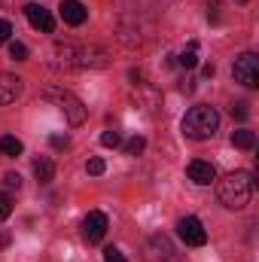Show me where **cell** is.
I'll return each mask as SVG.
<instances>
[{"label": "cell", "mask_w": 259, "mask_h": 262, "mask_svg": "<svg viewBox=\"0 0 259 262\" xmlns=\"http://www.w3.org/2000/svg\"><path fill=\"white\" fill-rule=\"evenodd\" d=\"M119 143H122L119 131H104V134H101V146H113V149H116Z\"/></svg>", "instance_id": "obj_20"}, {"label": "cell", "mask_w": 259, "mask_h": 262, "mask_svg": "<svg viewBox=\"0 0 259 262\" xmlns=\"http://www.w3.org/2000/svg\"><path fill=\"white\" fill-rule=\"evenodd\" d=\"M107 229H110V220H107V213H101V210H92V213L82 220V238H85L89 244H98V241L107 235Z\"/></svg>", "instance_id": "obj_8"}, {"label": "cell", "mask_w": 259, "mask_h": 262, "mask_svg": "<svg viewBox=\"0 0 259 262\" xmlns=\"http://www.w3.org/2000/svg\"><path fill=\"white\" fill-rule=\"evenodd\" d=\"M104 262H128L122 256V250H116V247H107L104 250Z\"/></svg>", "instance_id": "obj_21"}, {"label": "cell", "mask_w": 259, "mask_h": 262, "mask_svg": "<svg viewBox=\"0 0 259 262\" xmlns=\"http://www.w3.org/2000/svg\"><path fill=\"white\" fill-rule=\"evenodd\" d=\"M143 259L146 262H177V250L171 244L168 235H153L143 247Z\"/></svg>", "instance_id": "obj_6"}, {"label": "cell", "mask_w": 259, "mask_h": 262, "mask_svg": "<svg viewBox=\"0 0 259 262\" xmlns=\"http://www.w3.org/2000/svg\"><path fill=\"white\" fill-rule=\"evenodd\" d=\"M177 235H180L189 247H204V244H207V232H204L201 220H195V216H183V220L177 223Z\"/></svg>", "instance_id": "obj_7"}, {"label": "cell", "mask_w": 259, "mask_h": 262, "mask_svg": "<svg viewBox=\"0 0 259 262\" xmlns=\"http://www.w3.org/2000/svg\"><path fill=\"white\" fill-rule=\"evenodd\" d=\"M49 143H52L55 149H67V146H70V140H67V134H52V137H49Z\"/></svg>", "instance_id": "obj_25"}, {"label": "cell", "mask_w": 259, "mask_h": 262, "mask_svg": "<svg viewBox=\"0 0 259 262\" xmlns=\"http://www.w3.org/2000/svg\"><path fill=\"white\" fill-rule=\"evenodd\" d=\"M58 12H61V18H64V25H82L85 18H89V9H85V3H79V0H61V6H58Z\"/></svg>", "instance_id": "obj_11"}, {"label": "cell", "mask_w": 259, "mask_h": 262, "mask_svg": "<svg viewBox=\"0 0 259 262\" xmlns=\"http://www.w3.org/2000/svg\"><path fill=\"white\" fill-rule=\"evenodd\" d=\"M238 3H247V0H238Z\"/></svg>", "instance_id": "obj_28"}, {"label": "cell", "mask_w": 259, "mask_h": 262, "mask_svg": "<svg viewBox=\"0 0 259 262\" xmlns=\"http://www.w3.org/2000/svg\"><path fill=\"white\" fill-rule=\"evenodd\" d=\"M104 168H107V165H104V159H98V156L85 162V171H89L92 177H101V174H104Z\"/></svg>", "instance_id": "obj_19"}, {"label": "cell", "mask_w": 259, "mask_h": 262, "mask_svg": "<svg viewBox=\"0 0 259 262\" xmlns=\"http://www.w3.org/2000/svg\"><path fill=\"white\" fill-rule=\"evenodd\" d=\"M43 98L52 101L55 107H61V113L67 116L70 125H82V122H85V104H82L73 92L58 89V85H49V89H43Z\"/></svg>", "instance_id": "obj_4"}, {"label": "cell", "mask_w": 259, "mask_h": 262, "mask_svg": "<svg viewBox=\"0 0 259 262\" xmlns=\"http://www.w3.org/2000/svg\"><path fill=\"white\" fill-rule=\"evenodd\" d=\"M9 58L25 61V58H28V46H25V43H18V40H9Z\"/></svg>", "instance_id": "obj_17"}, {"label": "cell", "mask_w": 259, "mask_h": 262, "mask_svg": "<svg viewBox=\"0 0 259 262\" xmlns=\"http://www.w3.org/2000/svg\"><path fill=\"white\" fill-rule=\"evenodd\" d=\"M232 76H235V82H241L244 89H256L259 85V58L253 52L238 55L235 64H232Z\"/></svg>", "instance_id": "obj_5"}, {"label": "cell", "mask_w": 259, "mask_h": 262, "mask_svg": "<svg viewBox=\"0 0 259 262\" xmlns=\"http://www.w3.org/2000/svg\"><path fill=\"white\" fill-rule=\"evenodd\" d=\"M217 195H220V201H223L229 210L247 207L250 198H253V174H247V171H232L226 180H220Z\"/></svg>", "instance_id": "obj_2"}, {"label": "cell", "mask_w": 259, "mask_h": 262, "mask_svg": "<svg viewBox=\"0 0 259 262\" xmlns=\"http://www.w3.org/2000/svg\"><path fill=\"white\" fill-rule=\"evenodd\" d=\"M9 213H12V201H9V195H0V223L9 220Z\"/></svg>", "instance_id": "obj_22"}, {"label": "cell", "mask_w": 259, "mask_h": 262, "mask_svg": "<svg viewBox=\"0 0 259 262\" xmlns=\"http://www.w3.org/2000/svg\"><path fill=\"white\" fill-rule=\"evenodd\" d=\"M34 177H37L40 183H52V177H55V162L46 159V156H40V159L34 162Z\"/></svg>", "instance_id": "obj_13"}, {"label": "cell", "mask_w": 259, "mask_h": 262, "mask_svg": "<svg viewBox=\"0 0 259 262\" xmlns=\"http://www.w3.org/2000/svg\"><path fill=\"white\" fill-rule=\"evenodd\" d=\"M9 37H12V25H9L6 18H0V46L9 43Z\"/></svg>", "instance_id": "obj_24"}, {"label": "cell", "mask_w": 259, "mask_h": 262, "mask_svg": "<svg viewBox=\"0 0 259 262\" xmlns=\"http://www.w3.org/2000/svg\"><path fill=\"white\" fill-rule=\"evenodd\" d=\"M232 143H235L238 149H253V146H256V134L247 131V128H238V131H232Z\"/></svg>", "instance_id": "obj_15"}, {"label": "cell", "mask_w": 259, "mask_h": 262, "mask_svg": "<svg viewBox=\"0 0 259 262\" xmlns=\"http://www.w3.org/2000/svg\"><path fill=\"white\" fill-rule=\"evenodd\" d=\"M232 116H235L238 122H244V119L250 116V113H247V104H235V107H232Z\"/></svg>", "instance_id": "obj_26"}, {"label": "cell", "mask_w": 259, "mask_h": 262, "mask_svg": "<svg viewBox=\"0 0 259 262\" xmlns=\"http://www.w3.org/2000/svg\"><path fill=\"white\" fill-rule=\"evenodd\" d=\"M201 73H204V76H213V73H217V67H213V64H204V70H201Z\"/></svg>", "instance_id": "obj_27"}, {"label": "cell", "mask_w": 259, "mask_h": 262, "mask_svg": "<svg viewBox=\"0 0 259 262\" xmlns=\"http://www.w3.org/2000/svg\"><path fill=\"white\" fill-rule=\"evenodd\" d=\"M3 183H6L9 189H21V177H18L15 171H9V174H3Z\"/></svg>", "instance_id": "obj_23"}, {"label": "cell", "mask_w": 259, "mask_h": 262, "mask_svg": "<svg viewBox=\"0 0 259 262\" xmlns=\"http://www.w3.org/2000/svg\"><path fill=\"white\" fill-rule=\"evenodd\" d=\"M55 67H79V70H101L110 64V52L101 46H85V43H55L52 46Z\"/></svg>", "instance_id": "obj_1"}, {"label": "cell", "mask_w": 259, "mask_h": 262, "mask_svg": "<svg viewBox=\"0 0 259 262\" xmlns=\"http://www.w3.org/2000/svg\"><path fill=\"white\" fill-rule=\"evenodd\" d=\"M177 61H180V67H186V70L198 64V43H189V46L183 49V55H180Z\"/></svg>", "instance_id": "obj_16"}, {"label": "cell", "mask_w": 259, "mask_h": 262, "mask_svg": "<svg viewBox=\"0 0 259 262\" xmlns=\"http://www.w3.org/2000/svg\"><path fill=\"white\" fill-rule=\"evenodd\" d=\"M143 146H146V140H143L140 134H134L128 143H125V152H128V156H140V152H143Z\"/></svg>", "instance_id": "obj_18"}, {"label": "cell", "mask_w": 259, "mask_h": 262, "mask_svg": "<svg viewBox=\"0 0 259 262\" xmlns=\"http://www.w3.org/2000/svg\"><path fill=\"white\" fill-rule=\"evenodd\" d=\"M21 95V79L0 70V104H12Z\"/></svg>", "instance_id": "obj_12"}, {"label": "cell", "mask_w": 259, "mask_h": 262, "mask_svg": "<svg viewBox=\"0 0 259 262\" xmlns=\"http://www.w3.org/2000/svg\"><path fill=\"white\" fill-rule=\"evenodd\" d=\"M186 177L192 183H198V186H210L217 180V168L210 162H204V159H195V162H189V168H186Z\"/></svg>", "instance_id": "obj_10"}, {"label": "cell", "mask_w": 259, "mask_h": 262, "mask_svg": "<svg viewBox=\"0 0 259 262\" xmlns=\"http://www.w3.org/2000/svg\"><path fill=\"white\" fill-rule=\"evenodd\" d=\"M25 15H28L31 28H37V31H43V34H52V31H55V18H52V12L43 9L40 3H28V6H25Z\"/></svg>", "instance_id": "obj_9"}, {"label": "cell", "mask_w": 259, "mask_h": 262, "mask_svg": "<svg viewBox=\"0 0 259 262\" xmlns=\"http://www.w3.org/2000/svg\"><path fill=\"white\" fill-rule=\"evenodd\" d=\"M217 128H220V113L207 104H198L183 116V134L189 140H207L217 134Z\"/></svg>", "instance_id": "obj_3"}, {"label": "cell", "mask_w": 259, "mask_h": 262, "mask_svg": "<svg viewBox=\"0 0 259 262\" xmlns=\"http://www.w3.org/2000/svg\"><path fill=\"white\" fill-rule=\"evenodd\" d=\"M25 152V143L18 140V137H12V134H3L0 137V156H6V159H18Z\"/></svg>", "instance_id": "obj_14"}]
</instances>
